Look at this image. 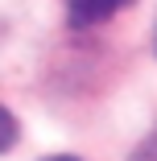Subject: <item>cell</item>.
Returning a JSON list of instances; mask_svg holds the SVG:
<instances>
[{
    "label": "cell",
    "instance_id": "3",
    "mask_svg": "<svg viewBox=\"0 0 157 161\" xmlns=\"http://www.w3.org/2000/svg\"><path fill=\"white\" fill-rule=\"evenodd\" d=\"M132 161H157V128L137 145V153H132Z\"/></svg>",
    "mask_w": 157,
    "mask_h": 161
},
{
    "label": "cell",
    "instance_id": "4",
    "mask_svg": "<svg viewBox=\"0 0 157 161\" xmlns=\"http://www.w3.org/2000/svg\"><path fill=\"white\" fill-rule=\"evenodd\" d=\"M50 161H79V157H50Z\"/></svg>",
    "mask_w": 157,
    "mask_h": 161
},
{
    "label": "cell",
    "instance_id": "2",
    "mask_svg": "<svg viewBox=\"0 0 157 161\" xmlns=\"http://www.w3.org/2000/svg\"><path fill=\"white\" fill-rule=\"evenodd\" d=\"M13 141H17V116H13L4 103H0V153H4Z\"/></svg>",
    "mask_w": 157,
    "mask_h": 161
},
{
    "label": "cell",
    "instance_id": "1",
    "mask_svg": "<svg viewBox=\"0 0 157 161\" xmlns=\"http://www.w3.org/2000/svg\"><path fill=\"white\" fill-rule=\"evenodd\" d=\"M132 0H66V21L75 29H91L108 17H116L120 8H128Z\"/></svg>",
    "mask_w": 157,
    "mask_h": 161
}]
</instances>
